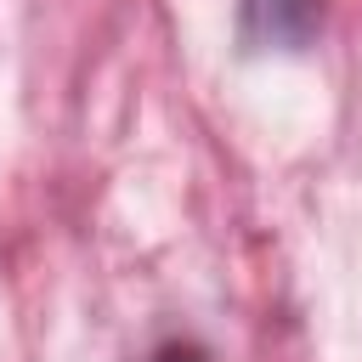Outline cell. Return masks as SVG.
<instances>
[{
    "instance_id": "cell-1",
    "label": "cell",
    "mask_w": 362,
    "mask_h": 362,
    "mask_svg": "<svg viewBox=\"0 0 362 362\" xmlns=\"http://www.w3.org/2000/svg\"><path fill=\"white\" fill-rule=\"evenodd\" d=\"M322 28V0H238V40L249 51H305Z\"/></svg>"
},
{
    "instance_id": "cell-2",
    "label": "cell",
    "mask_w": 362,
    "mask_h": 362,
    "mask_svg": "<svg viewBox=\"0 0 362 362\" xmlns=\"http://www.w3.org/2000/svg\"><path fill=\"white\" fill-rule=\"evenodd\" d=\"M147 362H209V351H204L198 339H164Z\"/></svg>"
}]
</instances>
